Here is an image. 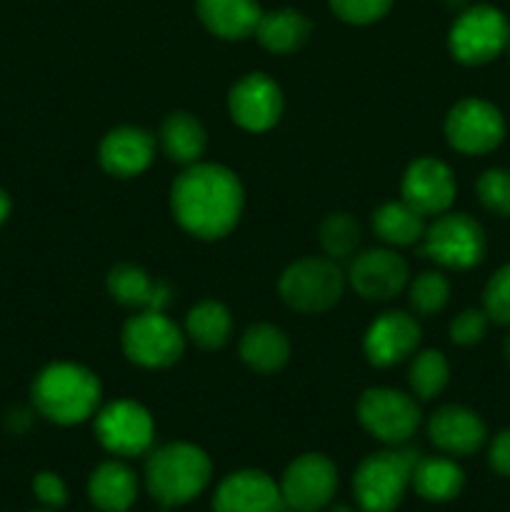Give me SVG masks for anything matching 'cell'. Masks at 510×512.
I'll return each instance as SVG.
<instances>
[{
    "mask_svg": "<svg viewBox=\"0 0 510 512\" xmlns=\"http://www.w3.org/2000/svg\"><path fill=\"white\" fill-rule=\"evenodd\" d=\"M185 330H188L190 340L205 350L223 348L233 333V318L230 310L218 300H203L195 305L185 318Z\"/></svg>",
    "mask_w": 510,
    "mask_h": 512,
    "instance_id": "cell-28",
    "label": "cell"
},
{
    "mask_svg": "<svg viewBox=\"0 0 510 512\" xmlns=\"http://www.w3.org/2000/svg\"><path fill=\"white\" fill-rule=\"evenodd\" d=\"M360 243V228L353 215L330 213L320 223V245L328 253V258L345 260L355 253Z\"/></svg>",
    "mask_w": 510,
    "mask_h": 512,
    "instance_id": "cell-30",
    "label": "cell"
},
{
    "mask_svg": "<svg viewBox=\"0 0 510 512\" xmlns=\"http://www.w3.org/2000/svg\"><path fill=\"white\" fill-rule=\"evenodd\" d=\"M213 465L205 450L190 443H168L153 450L145 463L148 493L165 508L185 505L198 498L210 483Z\"/></svg>",
    "mask_w": 510,
    "mask_h": 512,
    "instance_id": "cell-3",
    "label": "cell"
},
{
    "mask_svg": "<svg viewBox=\"0 0 510 512\" xmlns=\"http://www.w3.org/2000/svg\"><path fill=\"white\" fill-rule=\"evenodd\" d=\"M358 420L373 438L388 445H400L418 430L420 408L400 390L370 388L358 403Z\"/></svg>",
    "mask_w": 510,
    "mask_h": 512,
    "instance_id": "cell-10",
    "label": "cell"
},
{
    "mask_svg": "<svg viewBox=\"0 0 510 512\" xmlns=\"http://www.w3.org/2000/svg\"><path fill=\"white\" fill-rule=\"evenodd\" d=\"M415 493L430 503H448L458 498L465 485V475L460 465L450 458H418L413 470Z\"/></svg>",
    "mask_w": 510,
    "mask_h": 512,
    "instance_id": "cell-25",
    "label": "cell"
},
{
    "mask_svg": "<svg viewBox=\"0 0 510 512\" xmlns=\"http://www.w3.org/2000/svg\"><path fill=\"white\" fill-rule=\"evenodd\" d=\"M170 208L180 228L203 240H218L238 225L243 185L233 170L215 163H193L175 178Z\"/></svg>",
    "mask_w": 510,
    "mask_h": 512,
    "instance_id": "cell-1",
    "label": "cell"
},
{
    "mask_svg": "<svg viewBox=\"0 0 510 512\" xmlns=\"http://www.w3.org/2000/svg\"><path fill=\"white\" fill-rule=\"evenodd\" d=\"M345 278L360 298L390 300L408 288L410 270L395 250L375 248L355 255Z\"/></svg>",
    "mask_w": 510,
    "mask_h": 512,
    "instance_id": "cell-14",
    "label": "cell"
},
{
    "mask_svg": "<svg viewBox=\"0 0 510 512\" xmlns=\"http://www.w3.org/2000/svg\"><path fill=\"white\" fill-rule=\"evenodd\" d=\"M345 280L333 258H303L280 275L278 290L298 313H323L343 298Z\"/></svg>",
    "mask_w": 510,
    "mask_h": 512,
    "instance_id": "cell-5",
    "label": "cell"
},
{
    "mask_svg": "<svg viewBox=\"0 0 510 512\" xmlns=\"http://www.w3.org/2000/svg\"><path fill=\"white\" fill-rule=\"evenodd\" d=\"M450 378V365L440 350H423L410 363V388L420 400H430L443 393Z\"/></svg>",
    "mask_w": 510,
    "mask_h": 512,
    "instance_id": "cell-29",
    "label": "cell"
},
{
    "mask_svg": "<svg viewBox=\"0 0 510 512\" xmlns=\"http://www.w3.org/2000/svg\"><path fill=\"white\" fill-rule=\"evenodd\" d=\"M485 423L478 413L463 405H445L428 420V438L438 450L448 455H473L485 443Z\"/></svg>",
    "mask_w": 510,
    "mask_h": 512,
    "instance_id": "cell-18",
    "label": "cell"
},
{
    "mask_svg": "<svg viewBox=\"0 0 510 512\" xmlns=\"http://www.w3.org/2000/svg\"><path fill=\"white\" fill-rule=\"evenodd\" d=\"M338 488V470L325 455L305 453L285 468L280 480L283 508L315 512L333 500Z\"/></svg>",
    "mask_w": 510,
    "mask_h": 512,
    "instance_id": "cell-12",
    "label": "cell"
},
{
    "mask_svg": "<svg viewBox=\"0 0 510 512\" xmlns=\"http://www.w3.org/2000/svg\"><path fill=\"white\" fill-rule=\"evenodd\" d=\"M155 155V140L148 130L135 125H120L110 130L100 143V165L115 178L140 175Z\"/></svg>",
    "mask_w": 510,
    "mask_h": 512,
    "instance_id": "cell-19",
    "label": "cell"
},
{
    "mask_svg": "<svg viewBox=\"0 0 510 512\" xmlns=\"http://www.w3.org/2000/svg\"><path fill=\"white\" fill-rule=\"evenodd\" d=\"M200 20L213 35L240 40L255 33L260 20L258 0H195Z\"/></svg>",
    "mask_w": 510,
    "mask_h": 512,
    "instance_id": "cell-21",
    "label": "cell"
},
{
    "mask_svg": "<svg viewBox=\"0 0 510 512\" xmlns=\"http://www.w3.org/2000/svg\"><path fill=\"white\" fill-rule=\"evenodd\" d=\"M478 198L490 213L510 218V170L490 168L478 178Z\"/></svg>",
    "mask_w": 510,
    "mask_h": 512,
    "instance_id": "cell-32",
    "label": "cell"
},
{
    "mask_svg": "<svg viewBox=\"0 0 510 512\" xmlns=\"http://www.w3.org/2000/svg\"><path fill=\"white\" fill-rule=\"evenodd\" d=\"M95 435L108 453L135 458L153 448L155 423L148 410L135 400H115L95 418Z\"/></svg>",
    "mask_w": 510,
    "mask_h": 512,
    "instance_id": "cell-9",
    "label": "cell"
},
{
    "mask_svg": "<svg viewBox=\"0 0 510 512\" xmlns=\"http://www.w3.org/2000/svg\"><path fill=\"white\" fill-rule=\"evenodd\" d=\"M88 495L103 512H125L138 498V478L118 460L100 463L88 480Z\"/></svg>",
    "mask_w": 510,
    "mask_h": 512,
    "instance_id": "cell-22",
    "label": "cell"
},
{
    "mask_svg": "<svg viewBox=\"0 0 510 512\" xmlns=\"http://www.w3.org/2000/svg\"><path fill=\"white\" fill-rule=\"evenodd\" d=\"M8 215H10V198H8V193L0 188V225L8 220Z\"/></svg>",
    "mask_w": 510,
    "mask_h": 512,
    "instance_id": "cell-38",
    "label": "cell"
},
{
    "mask_svg": "<svg viewBox=\"0 0 510 512\" xmlns=\"http://www.w3.org/2000/svg\"><path fill=\"white\" fill-rule=\"evenodd\" d=\"M108 290L120 305L138 310H165L170 303V295H173L168 283L153 280L143 268L130 263L115 265L110 270Z\"/></svg>",
    "mask_w": 510,
    "mask_h": 512,
    "instance_id": "cell-20",
    "label": "cell"
},
{
    "mask_svg": "<svg viewBox=\"0 0 510 512\" xmlns=\"http://www.w3.org/2000/svg\"><path fill=\"white\" fill-rule=\"evenodd\" d=\"M488 315L485 310H463L450 323V340L458 345H475L483 340L485 330H488Z\"/></svg>",
    "mask_w": 510,
    "mask_h": 512,
    "instance_id": "cell-35",
    "label": "cell"
},
{
    "mask_svg": "<svg viewBox=\"0 0 510 512\" xmlns=\"http://www.w3.org/2000/svg\"><path fill=\"white\" fill-rule=\"evenodd\" d=\"M33 403L53 423H83L98 410L100 380L78 363H53L35 378Z\"/></svg>",
    "mask_w": 510,
    "mask_h": 512,
    "instance_id": "cell-2",
    "label": "cell"
},
{
    "mask_svg": "<svg viewBox=\"0 0 510 512\" xmlns=\"http://www.w3.org/2000/svg\"><path fill=\"white\" fill-rule=\"evenodd\" d=\"M445 138L465 155L490 153L505 138V120L488 100L465 98L450 108L445 118Z\"/></svg>",
    "mask_w": 510,
    "mask_h": 512,
    "instance_id": "cell-11",
    "label": "cell"
},
{
    "mask_svg": "<svg viewBox=\"0 0 510 512\" xmlns=\"http://www.w3.org/2000/svg\"><path fill=\"white\" fill-rule=\"evenodd\" d=\"M240 358L258 373H275L290 358L288 335L268 323L250 325L240 338Z\"/></svg>",
    "mask_w": 510,
    "mask_h": 512,
    "instance_id": "cell-23",
    "label": "cell"
},
{
    "mask_svg": "<svg viewBox=\"0 0 510 512\" xmlns=\"http://www.w3.org/2000/svg\"><path fill=\"white\" fill-rule=\"evenodd\" d=\"M508 50H510V43H508Z\"/></svg>",
    "mask_w": 510,
    "mask_h": 512,
    "instance_id": "cell-44",
    "label": "cell"
},
{
    "mask_svg": "<svg viewBox=\"0 0 510 512\" xmlns=\"http://www.w3.org/2000/svg\"><path fill=\"white\" fill-rule=\"evenodd\" d=\"M373 230L383 243L408 248V245L420 243L425 233L423 215L410 208L405 200L398 203H383L373 213Z\"/></svg>",
    "mask_w": 510,
    "mask_h": 512,
    "instance_id": "cell-27",
    "label": "cell"
},
{
    "mask_svg": "<svg viewBox=\"0 0 510 512\" xmlns=\"http://www.w3.org/2000/svg\"><path fill=\"white\" fill-rule=\"evenodd\" d=\"M228 108L235 123L250 133L270 130L283 113L278 83L265 73H248L230 88Z\"/></svg>",
    "mask_w": 510,
    "mask_h": 512,
    "instance_id": "cell-13",
    "label": "cell"
},
{
    "mask_svg": "<svg viewBox=\"0 0 510 512\" xmlns=\"http://www.w3.org/2000/svg\"><path fill=\"white\" fill-rule=\"evenodd\" d=\"M160 145L170 160L180 165H193L203 155L208 135L195 115L178 110V113H170L160 125Z\"/></svg>",
    "mask_w": 510,
    "mask_h": 512,
    "instance_id": "cell-24",
    "label": "cell"
},
{
    "mask_svg": "<svg viewBox=\"0 0 510 512\" xmlns=\"http://www.w3.org/2000/svg\"><path fill=\"white\" fill-rule=\"evenodd\" d=\"M485 315L498 325H510V265H503L488 280L483 293Z\"/></svg>",
    "mask_w": 510,
    "mask_h": 512,
    "instance_id": "cell-33",
    "label": "cell"
},
{
    "mask_svg": "<svg viewBox=\"0 0 510 512\" xmlns=\"http://www.w3.org/2000/svg\"><path fill=\"white\" fill-rule=\"evenodd\" d=\"M420 253L443 268L468 270L483 260L485 233L478 220L465 213H443L420 238Z\"/></svg>",
    "mask_w": 510,
    "mask_h": 512,
    "instance_id": "cell-6",
    "label": "cell"
},
{
    "mask_svg": "<svg viewBox=\"0 0 510 512\" xmlns=\"http://www.w3.org/2000/svg\"><path fill=\"white\" fill-rule=\"evenodd\" d=\"M505 358L510 360V335H508V340H505Z\"/></svg>",
    "mask_w": 510,
    "mask_h": 512,
    "instance_id": "cell-41",
    "label": "cell"
},
{
    "mask_svg": "<svg viewBox=\"0 0 510 512\" xmlns=\"http://www.w3.org/2000/svg\"><path fill=\"white\" fill-rule=\"evenodd\" d=\"M450 283L443 273L425 270L408 285L410 308L420 315H435L448 305Z\"/></svg>",
    "mask_w": 510,
    "mask_h": 512,
    "instance_id": "cell-31",
    "label": "cell"
},
{
    "mask_svg": "<svg viewBox=\"0 0 510 512\" xmlns=\"http://www.w3.org/2000/svg\"><path fill=\"white\" fill-rule=\"evenodd\" d=\"M403 200L420 215H443L455 200L453 170L438 158H418L403 175Z\"/></svg>",
    "mask_w": 510,
    "mask_h": 512,
    "instance_id": "cell-15",
    "label": "cell"
},
{
    "mask_svg": "<svg viewBox=\"0 0 510 512\" xmlns=\"http://www.w3.org/2000/svg\"><path fill=\"white\" fill-rule=\"evenodd\" d=\"M330 512H355V510L350 508V505H335V508L330 510Z\"/></svg>",
    "mask_w": 510,
    "mask_h": 512,
    "instance_id": "cell-39",
    "label": "cell"
},
{
    "mask_svg": "<svg viewBox=\"0 0 510 512\" xmlns=\"http://www.w3.org/2000/svg\"><path fill=\"white\" fill-rule=\"evenodd\" d=\"M123 350L135 365L168 368L183 355L185 338L163 310H140L125 323Z\"/></svg>",
    "mask_w": 510,
    "mask_h": 512,
    "instance_id": "cell-8",
    "label": "cell"
},
{
    "mask_svg": "<svg viewBox=\"0 0 510 512\" xmlns=\"http://www.w3.org/2000/svg\"><path fill=\"white\" fill-rule=\"evenodd\" d=\"M215 512H283L280 485L260 470H238L218 485Z\"/></svg>",
    "mask_w": 510,
    "mask_h": 512,
    "instance_id": "cell-17",
    "label": "cell"
},
{
    "mask_svg": "<svg viewBox=\"0 0 510 512\" xmlns=\"http://www.w3.org/2000/svg\"><path fill=\"white\" fill-rule=\"evenodd\" d=\"M488 460H490V468H493L495 473L510 478V428L495 435L493 445H490Z\"/></svg>",
    "mask_w": 510,
    "mask_h": 512,
    "instance_id": "cell-37",
    "label": "cell"
},
{
    "mask_svg": "<svg viewBox=\"0 0 510 512\" xmlns=\"http://www.w3.org/2000/svg\"><path fill=\"white\" fill-rule=\"evenodd\" d=\"M420 455L413 448L380 450L368 455L353 475V493L363 512H393L403 503Z\"/></svg>",
    "mask_w": 510,
    "mask_h": 512,
    "instance_id": "cell-4",
    "label": "cell"
},
{
    "mask_svg": "<svg viewBox=\"0 0 510 512\" xmlns=\"http://www.w3.org/2000/svg\"><path fill=\"white\" fill-rule=\"evenodd\" d=\"M510 43L508 18L493 5H473L453 23L450 53L465 65H483L498 58Z\"/></svg>",
    "mask_w": 510,
    "mask_h": 512,
    "instance_id": "cell-7",
    "label": "cell"
},
{
    "mask_svg": "<svg viewBox=\"0 0 510 512\" xmlns=\"http://www.w3.org/2000/svg\"><path fill=\"white\" fill-rule=\"evenodd\" d=\"M255 35L270 53H293L308 40L310 20L293 8L273 10V13L260 15Z\"/></svg>",
    "mask_w": 510,
    "mask_h": 512,
    "instance_id": "cell-26",
    "label": "cell"
},
{
    "mask_svg": "<svg viewBox=\"0 0 510 512\" xmlns=\"http://www.w3.org/2000/svg\"><path fill=\"white\" fill-rule=\"evenodd\" d=\"M35 498L48 508H63L68 503V488L55 473H38L33 480Z\"/></svg>",
    "mask_w": 510,
    "mask_h": 512,
    "instance_id": "cell-36",
    "label": "cell"
},
{
    "mask_svg": "<svg viewBox=\"0 0 510 512\" xmlns=\"http://www.w3.org/2000/svg\"><path fill=\"white\" fill-rule=\"evenodd\" d=\"M418 343L420 325L415 323L413 315L393 310V313H383L370 323L363 340V350L365 358L375 368H390V365L403 363L408 355H413Z\"/></svg>",
    "mask_w": 510,
    "mask_h": 512,
    "instance_id": "cell-16",
    "label": "cell"
},
{
    "mask_svg": "<svg viewBox=\"0 0 510 512\" xmlns=\"http://www.w3.org/2000/svg\"><path fill=\"white\" fill-rule=\"evenodd\" d=\"M285 512H298V510H288V508H285Z\"/></svg>",
    "mask_w": 510,
    "mask_h": 512,
    "instance_id": "cell-42",
    "label": "cell"
},
{
    "mask_svg": "<svg viewBox=\"0 0 510 512\" xmlns=\"http://www.w3.org/2000/svg\"><path fill=\"white\" fill-rule=\"evenodd\" d=\"M393 0H330V8L340 20L353 25H368L383 18Z\"/></svg>",
    "mask_w": 510,
    "mask_h": 512,
    "instance_id": "cell-34",
    "label": "cell"
},
{
    "mask_svg": "<svg viewBox=\"0 0 510 512\" xmlns=\"http://www.w3.org/2000/svg\"><path fill=\"white\" fill-rule=\"evenodd\" d=\"M38 512H50V510H38Z\"/></svg>",
    "mask_w": 510,
    "mask_h": 512,
    "instance_id": "cell-43",
    "label": "cell"
},
{
    "mask_svg": "<svg viewBox=\"0 0 510 512\" xmlns=\"http://www.w3.org/2000/svg\"><path fill=\"white\" fill-rule=\"evenodd\" d=\"M445 3H448V5H453V8H458V5H463L465 0H445Z\"/></svg>",
    "mask_w": 510,
    "mask_h": 512,
    "instance_id": "cell-40",
    "label": "cell"
}]
</instances>
